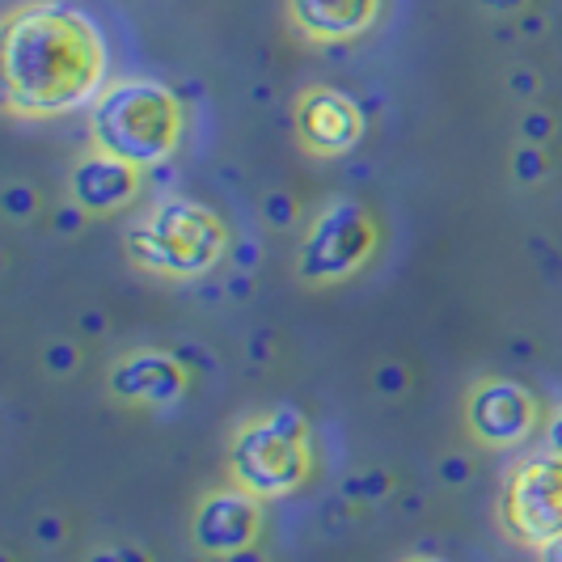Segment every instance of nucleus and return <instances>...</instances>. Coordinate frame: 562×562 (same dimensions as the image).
Instances as JSON below:
<instances>
[{
	"label": "nucleus",
	"instance_id": "nucleus-22",
	"mask_svg": "<svg viewBox=\"0 0 562 562\" xmlns=\"http://www.w3.org/2000/svg\"><path fill=\"white\" fill-rule=\"evenodd\" d=\"M85 216H89V212H85L81 203H72V207L56 212V233H68V237H72V233H81V221H85Z\"/></svg>",
	"mask_w": 562,
	"mask_h": 562
},
{
	"label": "nucleus",
	"instance_id": "nucleus-16",
	"mask_svg": "<svg viewBox=\"0 0 562 562\" xmlns=\"http://www.w3.org/2000/svg\"><path fill=\"white\" fill-rule=\"evenodd\" d=\"M267 415H271V423L280 427L283 436H292V440H310V423H305V415H301L296 406L283 402V406H271Z\"/></svg>",
	"mask_w": 562,
	"mask_h": 562
},
{
	"label": "nucleus",
	"instance_id": "nucleus-14",
	"mask_svg": "<svg viewBox=\"0 0 562 562\" xmlns=\"http://www.w3.org/2000/svg\"><path fill=\"white\" fill-rule=\"evenodd\" d=\"M0 212L22 225V221H30V216L38 212V199H34V191H30L26 182H9V187L0 191Z\"/></svg>",
	"mask_w": 562,
	"mask_h": 562
},
{
	"label": "nucleus",
	"instance_id": "nucleus-4",
	"mask_svg": "<svg viewBox=\"0 0 562 562\" xmlns=\"http://www.w3.org/2000/svg\"><path fill=\"white\" fill-rule=\"evenodd\" d=\"M228 474L254 499H283L310 479V440L283 436L271 415L246 419L228 449Z\"/></svg>",
	"mask_w": 562,
	"mask_h": 562
},
{
	"label": "nucleus",
	"instance_id": "nucleus-31",
	"mask_svg": "<svg viewBox=\"0 0 562 562\" xmlns=\"http://www.w3.org/2000/svg\"><path fill=\"white\" fill-rule=\"evenodd\" d=\"M221 562H262V559L254 554V546H250V550H237V554H228V559H221Z\"/></svg>",
	"mask_w": 562,
	"mask_h": 562
},
{
	"label": "nucleus",
	"instance_id": "nucleus-28",
	"mask_svg": "<svg viewBox=\"0 0 562 562\" xmlns=\"http://www.w3.org/2000/svg\"><path fill=\"white\" fill-rule=\"evenodd\" d=\"M512 85H516V93H520V98H529V93H533V77H529V72H520Z\"/></svg>",
	"mask_w": 562,
	"mask_h": 562
},
{
	"label": "nucleus",
	"instance_id": "nucleus-29",
	"mask_svg": "<svg viewBox=\"0 0 562 562\" xmlns=\"http://www.w3.org/2000/svg\"><path fill=\"white\" fill-rule=\"evenodd\" d=\"M246 288H250V280H246V271L228 280V292H233V296H246Z\"/></svg>",
	"mask_w": 562,
	"mask_h": 562
},
{
	"label": "nucleus",
	"instance_id": "nucleus-13",
	"mask_svg": "<svg viewBox=\"0 0 562 562\" xmlns=\"http://www.w3.org/2000/svg\"><path fill=\"white\" fill-rule=\"evenodd\" d=\"M546 144H520L516 153H512V182L516 187H537L541 178H546Z\"/></svg>",
	"mask_w": 562,
	"mask_h": 562
},
{
	"label": "nucleus",
	"instance_id": "nucleus-21",
	"mask_svg": "<svg viewBox=\"0 0 562 562\" xmlns=\"http://www.w3.org/2000/svg\"><path fill=\"white\" fill-rule=\"evenodd\" d=\"M474 474V465L465 461V457H449V461H440V479L452 482V486H461V482H470Z\"/></svg>",
	"mask_w": 562,
	"mask_h": 562
},
{
	"label": "nucleus",
	"instance_id": "nucleus-17",
	"mask_svg": "<svg viewBox=\"0 0 562 562\" xmlns=\"http://www.w3.org/2000/svg\"><path fill=\"white\" fill-rule=\"evenodd\" d=\"M43 368H47L52 376L72 372V368H77V347H72V342H64V338H59V342H52V347L43 351Z\"/></svg>",
	"mask_w": 562,
	"mask_h": 562
},
{
	"label": "nucleus",
	"instance_id": "nucleus-3",
	"mask_svg": "<svg viewBox=\"0 0 562 562\" xmlns=\"http://www.w3.org/2000/svg\"><path fill=\"white\" fill-rule=\"evenodd\" d=\"M127 254L140 271L166 280H199L228 250L225 221L187 195H161L127 228Z\"/></svg>",
	"mask_w": 562,
	"mask_h": 562
},
{
	"label": "nucleus",
	"instance_id": "nucleus-9",
	"mask_svg": "<svg viewBox=\"0 0 562 562\" xmlns=\"http://www.w3.org/2000/svg\"><path fill=\"white\" fill-rule=\"evenodd\" d=\"M296 136H301V148L310 157L330 161V157H342V153H351L360 144L364 114L347 93L317 85L296 102Z\"/></svg>",
	"mask_w": 562,
	"mask_h": 562
},
{
	"label": "nucleus",
	"instance_id": "nucleus-27",
	"mask_svg": "<svg viewBox=\"0 0 562 562\" xmlns=\"http://www.w3.org/2000/svg\"><path fill=\"white\" fill-rule=\"evenodd\" d=\"M119 559L123 562H148V554H144L140 546H119Z\"/></svg>",
	"mask_w": 562,
	"mask_h": 562
},
{
	"label": "nucleus",
	"instance_id": "nucleus-11",
	"mask_svg": "<svg viewBox=\"0 0 562 562\" xmlns=\"http://www.w3.org/2000/svg\"><path fill=\"white\" fill-rule=\"evenodd\" d=\"M187 390V372L178 356L166 351H132L111 368V394L123 402H148V406H169Z\"/></svg>",
	"mask_w": 562,
	"mask_h": 562
},
{
	"label": "nucleus",
	"instance_id": "nucleus-10",
	"mask_svg": "<svg viewBox=\"0 0 562 562\" xmlns=\"http://www.w3.org/2000/svg\"><path fill=\"white\" fill-rule=\"evenodd\" d=\"M140 191L144 169L127 166L119 157H106L98 148L81 157L68 173V195H72V203H81L89 216H111L119 207H127Z\"/></svg>",
	"mask_w": 562,
	"mask_h": 562
},
{
	"label": "nucleus",
	"instance_id": "nucleus-26",
	"mask_svg": "<svg viewBox=\"0 0 562 562\" xmlns=\"http://www.w3.org/2000/svg\"><path fill=\"white\" fill-rule=\"evenodd\" d=\"M537 562H562V537L550 541V546H541V550H537Z\"/></svg>",
	"mask_w": 562,
	"mask_h": 562
},
{
	"label": "nucleus",
	"instance_id": "nucleus-24",
	"mask_svg": "<svg viewBox=\"0 0 562 562\" xmlns=\"http://www.w3.org/2000/svg\"><path fill=\"white\" fill-rule=\"evenodd\" d=\"M34 537H38V541H43V546H56L59 537V520L56 516H43V520H38V529H34Z\"/></svg>",
	"mask_w": 562,
	"mask_h": 562
},
{
	"label": "nucleus",
	"instance_id": "nucleus-19",
	"mask_svg": "<svg viewBox=\"0 0 562 562\" xmlns=\"http://www.w3.org/2000/svg\"><path fill=\"white\" fill-rule=\"evenodd\" d=\"M520 136H525V144H546L550 136H554V123H550V114L529 111V114H525V123H520Z\"/></svg>",
	"mask_w": 562,
	"mask_h": 562
},
{
	"label": "nucleus",
	"instance_id": "nucleus-1",
	"mask_svg": "<svg viewBox=\"0 0 562 562\" xmlns=\"http://www.w3.org/2000/svg\"><path fill=\"white\" fill-rule=\"evenodd\" d=\"M106 43L81 9L34 0L4 22V106L22 119H56L93 106L106 89Z\"/></svg>",
	"mask_w": 562,
	"mask_h": 562
},
{
	"label": "nucleus",
	"instance_id": "nucleus-25",
	"mask_svg": "<svg viewBox=\"0 0 562 562\" xmlns=\"http://www.w3.org/2000/svg\"><path fill=\"white\" fill-rule=\"evenodd\" d=\"M254 262H258V246H254L250 237H246V241H237V267H241V271L250 276Z\"/></svg>",
	"mask_w": 562,
	"mask_h": 562
},
{
	"label": "nucleus",
	"instance_id": "nucleus-12",
	"mask_svg": "<svg viewBox=\"0 0 562 562\" xmlns=\"http://www.w3.org/2000/svg\"><path fill=\"white\" fill-rule=\"evenodd\" d=\"M381 0H292V18L310 38L338 43L356 38L376 22Z\"/></svg>",
	"mask_w": 562,
	"mask_h": 562
},
{
	"label": "nucleus",
	"instance_id": "nucleus-18",
	"mask_svg": "<svg viewBox=\"0 0 562 562\" xmlns=\"http://www.w3.org/2000/svg\"><path fill=\"white\" fill-rule=\"evenodd\" d=\"M385 491H390L385 470H372V474H360L356 482H347V495H356V499H381Z\"/></svg>",
	"mask_w": 562,
	"mask_h": 562
},
{
	"label": "nucleus",
	"instance_id": "nucleus-7",
	"mask_svg": "<svg viewBox=\"0 0 562 562\" xmlns=\"http://www.w3.org/2000/svg\"><path fill=\"white\" fill-rule=\"evenodd\" d=\"M465 423L474 431V440L486 449H516L520 440H529L537 427V402L525 385L491 376L470 390L465 402Z\"/></svg>",
	"mask_w": 562,
	"mask_h": 562
},
{
	"label": "nucleus",
	"instance_id": "nucleus-23",
	"mask_svg": "<svg viewBox=\"0 0 562 562\" xmlns=\"http://www.w3.org/2000/svg\"><path fill=\"white\" fill-rule=\"evenodd\" d=\"M546 452L562 457V406L546 419Z\"/></svg>",
	"mask_w": 562,
	"mask_h": 562
},
{
	"label": "nucleus",
	"instance_id": "nucleus-20",
	"mask_svg": "<svg viewBox=\"0 0 562 562\" xmlns=\"http://www.w3.org/2000/svg\"><path fill=\"white\" fill-rule=\"evenodd\" d=\"M372 385H376V390H381V394H402V390H406V368L402 364H381L376 368V372H372Z\"/></svg>",
	"mask_w": 562,
	"mask_h": 562
},
{
	"label": "nucleus",
	"instance_id": "nucleus-30",
	"mask_svg": "<svg viewBox=\"0 0 562 562\" xmlns=\"http://www.w3.org/2000/svg\"><path fill=\"white\" fill-rule=\"evenodd\" d=\"M85 562H123V559H119V550H93Z\"/></svg>",
	"mask_w": 562,
	"mask_h": 562
},
{
	"label": "nucleus",
	"instance_id": "nucleus-8",
	"mask_svg": "<svg viewBox=\"0 0 562 562\" xmlns=\"http://www.w3.org/2000/svg\"><path fill=\"white\" fill-rule=\"evenodd\" d=\"M262 499H254L250 491L241 486H221V491H207L195 507V520H191V537L207 559H228L237 550H250L262 529Z\"/></svg>",
	"mask_w": 562,
	"mask_h": 562
},
{
	"label": "nucleus",
	"instance_id": "nucleus-15",
	"mask_svg": "<svg viewBox=\"0 0 562 562\" xmlns=\"http://www.w3.org/2000/svg\"><path fill=\"white\" fill-rule=\"evenodd\" d=\"M262 216L276 228H292L296 225V199L288 195V191H271V195L262 199Z\"/></svg>",
	"mask_w": 562,
	"mask_h": 562
},
{
	"label": "nucleus",
	"instance_id": "nucleus-2",
	"mask_svg": "<svg viewBox=\"0 0 562 562\" xmlns=\"http://www.w3.org/2000/svg\"><path fill=\"white\" fill-rule=\"evenodd\" d=\"M93 148L136 169H157L182 140V106L157 81H114L89 111Z\"/></svg>",
	"mask_w": 562,
	"mask_h": 562
},
{
	"label": "nucleus",
	"instance_id": "nucleus-5",
	"mask_svg": "<svg viewBox=\"0 0 562 562\" xmlns=\"http://www.w3.org/2000/svg\"><path fill=\"white\" fill-rule=\"evenodd\" d=\"M376 250V221L364 203L335 199L310 221V233L301 241L296 276L305 283H338L356 276Z\"/></svg>",
	"mask_w": 562,
	"mask_h": 562
},
{
	"label": "nucleus",
	"instance_id": "nucleus-32",
	"mask_svg": "<svg viewBox=\"0 0 562 562\" xmlns=\"http://www.w3.org/2000/svg\"><path fill=\"white\" fill-rule=\"evenodd\" d=\"M406 562H445V559H431V554H415V559H406Z\"/></svg>",
	"mask_w": 562,
	"mask_h": 562
},
{
	"label": "nucleus",
	"instance_id": "nucleus-6",
	"mask_svg": "<svg viewBox=\"0 0 562 562\" xmlns=\"http://www.w3.org/2000/svg\"><path fill=\"white\" fill-rule=\"evenodd\" d=\"M504 529L520 546L541 550L562 537V457L537 452L516 461L504 491Z\"/></svg>",
	"mask_w": 562,
	"mask_h": 562
}]
</instances>
